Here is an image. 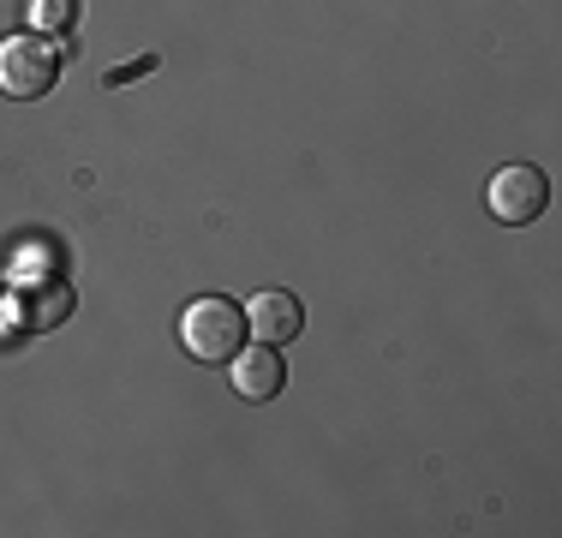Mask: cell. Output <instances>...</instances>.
<instances>
[{
    "label": "cell",
    "mask_w": 562,
    "mask_h": 538,
    "mask_svg": "<svg viewBox=\"0 0 562 538\" xmlns=\"http://www.w3.org/2000/svg\"><path fill=\"white\" fill-rule=\"evenodd\" d=\"M246 341V312L222 293H204L180 312V347L198 359V366H227Z\"/></svg>",
    "instance_id": "cell-1"
},
{
    "label": "cell",
    "mask_w": 562,
    "mask_h": 538,
    "mask_svg": "<svg viewBox=\"0 0 562 538\" xmlns=\"http://www.w3.org/2000/svg\"><path fill=\"white\" fill-rule=\"evenodd\" d=\"M55 78H60L55 36L31 31V36H7V43H0V97L36 102V97H48V90H55Z\"/></svg>",
    "instance_id": "cell-2"
},
{
    "label": "cell",
    "mask_w": 562,
    "mask_h": 538,
    "mask_svg": "<svg viewBox=\"0 0 562 538\" xmlns=\"http://www.w3.org/2000/svg\"><path fill=\"white\" fill-rule=\"evenodd\" d=\"M485 204H491L497 222L527 227V222H539V215H544V204H551V180H544V168H532V161H508V168L491 173Z\"/></svg>",
    "instance_id": "cell-3"
},
{
    "label": "cell",
    "mask_w": 562,
    "mask_h": 538,
    "mask_svg": "<svg viewBox=\"0 0 562 538\" xmlns=\"http://www.w3.org/2000/svg\"><path fill=\"white\" fill-rule=\"evenodd\" d=\"M234 395L239 401H276L281 389H288V366H281V347L258 341V347H239L234 359Z\"/></svg>",
    "instance_id": "cell-4"
},
{
    "label": "cell",
    "mask_w": 562,
    "mask_h": 538,
    "mask_svg": "<svg viewBox=\"0 0 562 538\" xmlns=\"http://www.w3.org/2000/svg\"><path fill=\"white\" fill-rule=\"evenodd\" d=\"M246 329L258 335V341L281 347V341H293V335L305 329V305L293 300V293H281V288H263L258 300L246 305Z\"/></svg>",
    "instance_id": "cell-5"
},
{
    "label": "cell",
    "mask_w": 562,
    "mask_h": 538,
    "mask_svg": "<svg viewBox=\"0 0 562 538\" xmlns=\"http://www.w3.org/2000/svg\"><path fill=\"white\" fill-rule=\"evenodd\" d=\"M72 317V288H48L31 293V329H55V323Z\"/></svg>",
    "instance_id": "cell-6"
},
{
    "label": "cell",
    "mask_w": 562,
    "mask_h": 538,
    "mask_svg": "<svg viewBox=\"0 0 562 538\" xmlns=\"http://www.w3.org/2000/svg\"><path fill=\"white\" fill-rule=\"evenodd\" d=\"M31 24L43 36H60L78 24V0H31Z\"/></svg>",
    "instance_id": "cell-7"
},
{
    "label": "cell",
    "mask_w": 562,
    "mask_h": 538,
    "mask_svg": "<svg viewBox=\"0 0 562 538\" xmlns=\"http://www.w3.org/2000/svg\"><path fill=\"white\" fill-rule=\"evenodd\" d=\"M144 72H156V54H144V60L114 66V72H109V85H126V78H144Z\"/></svg>",
    "instance_id": "cell-8"
}]
</instances>
